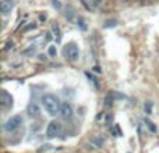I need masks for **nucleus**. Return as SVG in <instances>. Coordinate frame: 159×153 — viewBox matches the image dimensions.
<instances>
[{
  "label": "nucleus",
  "mask_w": 159,
  "mask_h": 153,
  "mask_svg": "<svg viewBox=\"0 0 159 153\" xmlns=\"http://www.w3.org/2000/svg\"><path fill=\"white\" fill-rule=\"evenodd\" d=\"M42 104H43L45 110H46V113L49 116H56L60 113L61 109L60 100L52 93H46V95L42 96Z\"/></svg>",
  "instance_id": "f257e3e1"
},
{
  "label": "nucleus",
  "mask_w": 159,
  "mask_h": 153,
  "mask_svg": "<svg viewBox=\"0 0 159 153\" xmlns=\"http://www.w3.org/2000/svg\"><path fill=\"white\" fill-rule=\"evenodd\" d=\"M22 124V117L21 116H13L11 118H8L4 124V129L7 132H13L16 129H18Z\"/></svg>",
  "instance_id": "f03ea898"
},
{
  "label": "nucleus",
  "mask_w": 159,
  "mask_h": 153,
  "mask_svg": "<svg viewBox=\"0 0 159 153\" xmlns=\"http://www.w3.org/2000/svg\"><path fill=\"white\" fill-rule=\"evenodd\" d=\"M64 55L67 56L70 61H77L80 57V50L75 43H69L66 47H64Z\"/></svg>",
  "instance_id": "7ed1b4c3"
},
{
  "label": "nucleus",
  "mask_w": 159,
  "mask_h": 153,
  "mask_svg": "<svg viewBox=\"0 0 159 153\" xmlns=\"http://www.w3.org/2000/svg\"><path fill=\"white\" fill-rule=\"evenodd\" d=\"M60 131H61V124L59 121H52V123H49V125L46 128V137L50 138V139L56 138L60 134Z\"/></svg>",
  "instance_id": "20e7f679"
},
{
  "label": "nucleus",
  "mask_w": 159,
  "mask_h": 153,
  "mask_svg": "<svg viewBox=\"0 0 159 153\" xmlns=\"http://www.w3.org/2000/svg\"><path fill=\"white\" fill-rule=\"evenodd\" d=\"M0 104H2L3 109H8V107L13 106V96L4 89L0 93Z\"/></svg>",
  "instance_id": "39448f33"
},
{
  "label": "nucleus",
  "mask_w": 159,
  "mask_h": 153,
  "mask_svg": "<svg viewBox=\"0 0 159 153\" xmlns=\"http://www.w3.org/2000/svg\"><path fill=\"white\" fill-rule=\"evenodd\" d=\"M60 114H61V117L66 118V120L71 117V116H73V107H71V104H69V103H63V104H61Z\"/></svg>",
  "instance_id": "423d86ee"
},
{
  "label": "nucleus",
  "mask_w": 159,
  "mask_h": 153,
  "mask_svg": "<svg viewBox=\"0 0 159 153\" xmlns=\"http://www.w3.org/2000/svg\"><path fill=\"white\" fill-rule=\"evenodd\" d=\"M14 7V2L13 0H3L2 4H0V10L3 14H8Z\"/></svg>",
  "instance_id": "0eeeda50"
},
{
  "label": "nucleus",
  "mask_w": 159,
  "mask_h": 153,
  "mask_svg": "<svg viewBox=\"0 0 159 153\" xmlns=\"http://www.w3.org/2000/svg\"><path fill=\"white\" fill-rule=\"evenodd\" d=\"M39 107L36 106L35 103H31L30 106H28V114L31 116V117H38L39 116Z\"/></svg>",
  "instance_id": "6e6552de"
},
{
  "label": "nucleus",
  "mask_w": 159,
  "mask_h": 153,
  "mask_svg": "<svg viewBox=\"0 0 159 153\" xmlns=\"http://www.w3.org/2000/svg\"><path fill=\"white\" fill-rule=\"evenodd\" d=\"M52 31H53V32H55L56 41H57V42H60L61 35H60V28H59V25H53V27H52Z\"/></svg>",
  "instance_id": "1a4fd4ad"
},
{
  "label": "nucleus",
  "mask_w": 159,
  "mask_h": 153,
  "mask_svg": "<svg viewBox=\"0 0 159 153\" xmlns=\"http://www.w3.org/2000/svg\"><path fill=\"white\" fill-rule=\"evenodd\" d=\"M145 124H147V127H148V128L151 129L152 132H155V131H157V127H155L154 124H152V123H151V121H149V120H145Z\"/></svg>",
  "instance_id": "9d476101"
},
{
  "label": "nucleus",
  "mask_w": 159,
  "mask_h": 153,
  "mask_svg": "<svg viewBox=\"0 0 159 153\" xmlns=\"http://www.w3.org/2000/svg\"><path fill=\"white\" fill-rule=\"evenodd\" d=\"M49 55H50V56H56V55H57L56 46H49Z\"/></svg>",
  "instance_id": "9b49d317"
},
{
  "label": "nucleus",
  "mask_w": 159,
  "mask_h": 153,
  "mask_svg": "<svg viewBox=\"0 0 159 153\" xmlns=\"http://www.w3.org/2000/svg\"><path fill=\"white\" fill-rule=\"evenodd\" d=\"M53 7L55 8H60L61 7L60 3H59V0H53Z\"/></svg>",
  "instance_id": "f8f14e48"
},
{
  "label": "nucleus",
  "mask_w": 159,
  "mask_h": 153,
  "mask_svg": "<svg viewBox=\"0 0 159 153\" xmlns=\"http://www.w3.org/2000/svg\"><path fill=\"white\" fill-rule=\"evenodd\" d=\"M147 111H148V113H151V103H148V104H147Z\"/></svg>",
  "instance_id": "ddd939ff"
}]
</instances>
